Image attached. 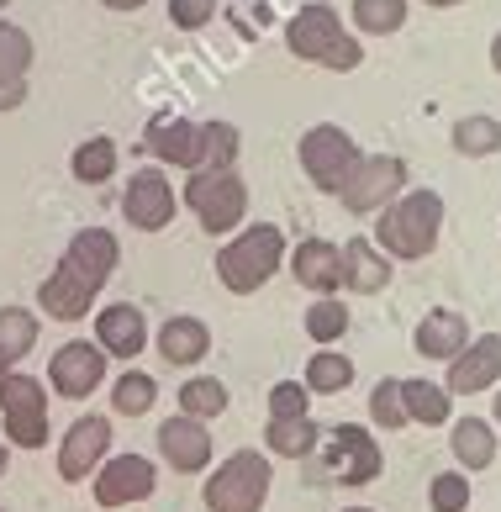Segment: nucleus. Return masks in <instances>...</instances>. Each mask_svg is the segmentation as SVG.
<instances>
[{"label": "nucleus", "mask_w": 501, "mask_h": 512, "mask_svg": "<svg viewBox=\"0 0 501 512\" xmlns=\"http://www.w3.org/2000/svg\"><path fill=\"white\" fill-rule=\"evenodd\" d=\"M428 502H433V512H470V476L465 470H443V476H433Z\"/></svg>", "instance_id": "58836bf2"}, {"label": "nucleus", "mask_w": 501, "mask_h": 512, "mask_svg": "<svg viewBox=\"0 0 501 512\" xmlns=\"http://www.w3.org/2000/svg\"><path fill=\"white\" fill-rule=\"evenodd\" d=\"M327 470L333 481L343 486H370L380 476V444L370 428H354V423H338L327 433Z\"/></svg>", "instance_id": "ddd939ff"}, {"label": "nucleus", "mask_w": 501, "mask_h": 512, "mask_svg": "<svg viewBox=\"0 0 501 512\" xmlns=\"http://www.w3.org/2000/svg\"><path fill=\"white\" fill-rule=\"evenodd\" d=\"M106 11H138V6H148V0H101Z\"/></svg>", "instance_id": "79ce46f5"}, {"label": "nucleus", "mask_w": 501, "mask_h": 512, "mask_svg": "<svg viewBox=\"0 0 501 512\" xmlns=\"http://www.w3.org/2000/svg\"><path fill=\"white\" fill-rule=\"evenodd\" d=\"M148 154L159 164H175V169H201V122L190 117H175V111H164V117H153L148 132H143Z\"/></svg>", "instance_id": "dca6fc26"}, {"label": "nucleus", "mask_w": 501, "mask_h": 512, "mask_svg": "<svg viewBox=\"0 0 501 512\" xmlns=\"http://www.w3.org/2000/svg\"><path fill=\"white\" fill-rule=\"evenodd\" d=\"M185 206L201 217L211 238L217 233H238L248 217V185L238 169H190L185 180Z\"/></svg>", "instance_id": "39448f33"}, {"label": "nucleus", "mask_w": 501, "mask_h": 512, "mask_svg": "<svg viewBox=\"0 0 501 512\" xmlns=\"http://www.w3.org/2000/svg\"><path fill=\"white\" fill-rule=\"evenodd\" d=\"M343 512H375V507H343Z\"/></svg>", "instance_id": "09e8293b"}, {"label": "nucleus", "mask_w": 501, "mask_h": 512, "mask_svg": "<svg viewBox=\"0 0 501 512\" xmlns=\"http://www.w3.org/2000/svg\"><path fill=\"white\" fill-rule=\"evenodd\" d=\"M95 286H85L74 270H53L43 286H37V307H43V317H53V322H80V317H90V307H95Z\"/></svg>", "instance_id": "aec40b11"}, {"label": "nucleus", "mask_w": 501, "mask_h": 512, "mask_svg": "<svg viewBox=\"0 0 501 512\" xmlns=\"http://www.w3.org/2000/svg\"><path fill=\"white\" fill-rule=\"evenodd\" d=\"M238 127L233 122H201V169H238Z\"/></svg>", "instance_id": "473e14b6"}, {"label": "nucleus", "mask_w": 501, "mask_h": 512, "mask_svg": "<svg viewBox=\"0 0 501 512\" xmlns=\"http://www.w3.org/2000/svg\"><path fill=\"white\" fill-rule=\"evenodd\" d=\"M296 159H301L306 180H312L322 196H338V185L349 180V169L359 164V143H354V132H349V127L317 122L312 132H301Z\"/></svg>", "instance_id": "423d86ee"}, {"label": "nucleus", "mask_w": 501, "mask_h": 512, "mask_svg": "<svg viewBox=\"0 0 501 512\" xmlns=\"http://www.w3.org/2000/svg\"><path fill=\"white\" fill-rule=\"evenodd\" d=\"M396 275V259H385L375 249V238H349L343 243V291H359V296H375L391 286Z\"/></svg>", "instance_id": "412c9836"}, {"label": "nucleus", "mask_w": 501, "mask_h": 512, "mask_svg": "<svg viewBox=\"0 0 501 512\" xmlns=\"http://www.w3.org/2000/svg\"><path fill=\"white\" fill-rule=\"evenodd\" d=\"M227 386L217 381V375H190V381L180 386V412L196 417V423H206V417H222L227 412Z\"/></svg>", "instance_id": "c756f323"}, {"label": "nucleus", "mask_w": 501, "mask_h": 512, "mask_svg": "<svg viewBox=\"0 0 501 512\" xmlns=\"http://www.w3.org/2000/svg\"><path fill=\"white\" fill-rule=\"evenodd\" d=\"M280 264H285V233L275 222H248V227H238V233L222 243L217 280L233 296H254L259 286L275 280Z\"/></svg>", "instance_id": "7ed1b4c3"}, {"label": "nucleus", "mask_w": 501, "mask_h": 512, "mask_svg": "<svg viewBox=\"0 0 501 512\" xmlns=\"http://www.w3.org/2000/svg\"><path fill=\"white\" fill-rule=\"evenodd\" d=\"M32 344H37V312H27V307H0V354L16 365V359L32 354Z\"/></svg>", "instance_id": "2f4dec72"}, {"label": "nucleus", "mask_w": 501, "mask_h": 512, "mask_svg": "<svg viewBox=\"0 0 501 512\" xmlns=\"http://www.w3.org/2000/svg\"><path fill=\"white\" fill-rule=\"evenodd\" d=\"M0 423H6V444H16V449L48 444V391L37 375L11 370L0 381Z\"/></svg>", "instance_id": "0eeeda50"}, {"label": "nucleus", "mask_w": 501, "mask_h": 512, "mask_svg": "<svg viewBox=\"0 0 501 512\" xmlns=\"http://www.w3.org/2000/svg\"><path fill=\"white\" fill-rule=\"evenodd\" d=\"M27 101V80H0V111H16Z\"/></svg>", "instance_id": "a19ab883"}, {"label": "nucleus", "mask_w": 501, "mask_h": 512, "mask_svg": "<svg viewBox=\"0 0 501 512\" xmlns=\"http://www.w3.org/2000/svg\"><path fill=\"white\" fill-rule=\"evenodd\" d=\"M370 417H375V428H385V433L407 428V402H401V381H396V375H385V381L370 391Z\"/></svg>", "instance_id": "e433bc0d"}, {"label": "nucleus", "mask_w": 501, "mask_h": 512, "mask_svg": "<svg viewBox=\"0 0 501 512\" xmlns=\"http://www.w3.org/2000/svg\"><path fill=\"white\" fill-rule=\"evenodd\" d=\"M354 27L370 37L401 32L407 27V0H354Z\"/></svg>", "instance_id": "c9c22d12"}, {"label": "nucleus", "mask_w": 501, "mask_h": 512, "mask_svg": "<svg viewBox=\"0 0 501 512\" xmlns=\"http://www.w3.org/2000/svg\"><path fill=\"white\" fill-rule=\"evenodd\" d=\"M401 402H407V423H449L454 417V396L438 381H428V375L401 381Z\"/></svg>", "instance_id": "a878e982"}, {"label": "nucleus", "mask_w": 501, "mask_h": 512, "mask_svg": "<svg viewBox=\"0 0 501 512\" xmlns=\"http://www.w3.org/2000/svg\"><path fill=\"white\" fill-rule=\"evenodd\" d=\"M343 333H349V301L322 296L306 307V338H312V344H338Z\"/></svg>", "instance_id": "72a5a7b5"}, {"label": "nucleus", "mask_w": 501, "mask_h": 512, "mask_svg": "<svg viewBox=\"0 0 501 512\" xmlns=\"http://www.w3.org/2000/svg\"><path fill=\"white\" fill-rule=\"evenodd\" d=\"M491 69H496V74H501V32H496V37H491Z\"/></svg>", "instance_id": "37998d69"}, {"label": "nucleus", "mask_w": 501, "mask_h": 512, "mask_svg": "<svg viewBox=\"0 0 501 512\" xmlns=\"http://www.w3.org/2000/svg\"><path fill=\"white\" fill-rule=\"evenodd\" d=\"M401 191H407V164L396 154H359L349 180L338 185V201H343V212L370 217V212H385Z\"/></svg>", "instance_id": "6e6552de"}, {"label": "nucleus", "mask_w": 501, "mask_h": 512, "mask_svg": "<svg viewBox=\"0 0 501 512\" xmlns=\"http://www.w3.org/2000/svg\"><path fill=\"white\" fill-rule=\"evenodd\" d=\"M496 428H501V386H496Z\"/></svg>", "instance_id": "de8ad7c7"}, {"label": "nucleus", "mask_w": 501, "mask_h": 512, "mask_svg": "<svg viewBox=\"0 0 501 512\" xmlns=\"http://www.w3.org/2000/svg\"><path fill=\"white\" fill-rule=\"evenodd\" d=\"M69 175L80 185H106L117 175V143H111L106 132H90V138L69 154Z\"/></svg>", "instance_id": "393cba45"}, {"label": "nucleus", "mask_w": 501, "mask_h": 512, "mask_svg": "<svg viewBox=\"0 0 501 512\" xmlns=\"http://www.w3.org/2000/svg\"><path fill=\"white\" fill-rule=\"evenodd\" d=\"M470 344V322L459 317L454 307H438V312H428L417 322V333H412V349L422 354V359H443V365H449V359L459 354Z\"/></svg>", "instance_id": "4be33fe9"}, {"label": "nucleus", "mask_w": 501, "mask_h": 512, "mask_svg": "<svg viewBox=\"0 0 501 512\" xmlns=\"http://www.w3.org/2000/svg\"><path fill=\"white\" fill-rule=\"evenodd\" d=\"M122 217L138 227V233H164L175 222V185H169L164 169H132L127 191H122Z\"/></svg>", "instance_id": "9d476101"}, {"label": "nucleus", "mask_w": 501, "mask_h": 512, "mask_svg": "<svg viewBox=\"0 0 501 512\" xmlns=\"http://www.w3.org/2000/svg\"><path fill=\"white\" fill-rule=\"evenodd\" d=\"M217 16V0H169V22L180 32H201Z\"/></svg>", "instance_id": "ea45409f"}, {"label": "nucleus", "mask_w": 501, "mask_h": 512, "mask_svg": "<svg viewBox=\"0 0 501 512\" xmlns=\"http://www.w3.org/2000/svg\"><path fill=\"white\" fill-rule=\"evenodd\" d=\"M269 486H275V470H269V454L259 449H233L227 460L206 476V507L211 512H259L269 502Z\"/></svg>", "instance_id": "20e7f679"}, {"label": "nucleus", "mask_w": 501, "mask_h": 512, "mask_svg": "<svg viewBox=\"0 0 501 512\" xmlns=\"http://www.w3.org/2000/svg\"><path fill=\"white\" fill-rule=\"evenodd\" d=\"M106 454H111V417H101V412L74 417L64 444H59V481H69V486L90 481Z\"/></svg>", "instance_id": "1a4fd4ad"}, {"label": "nucleus", "mask_w": 501, "mask_h": 512, "mask_svg": "<svg viewBox=\"0 0 501 512\" xmlns=\"http://www.w3.org/2000/svg\"><path fill=\"white\" fill-rule=\"evenodd\" d=\"M48 381H53L59 396H69V402H85V396L106 381L101 344H90V338H69V344H59L53 359H48Z\"/></svg>", "instance_id": "9b49d317"}, {"label": "nucleus", "mask_w": 501, "mask_h": 512, "mask_svg": "<svg viewBox=\"0 0 501 512\" xmlns=\"http://www.w3.org/2000/svg\"><path fill=\"white\" fill-rule=\"evenodd\" d=\"M317 423L312 417H296V423H269L264 428V444H269V454H275V460H306V454L317 449Z\"/></svg>", "instance_id": "c85d7f7f"}, {"label": "nucleus", "mask_w": 501, "mask_h": 512, "mask_svg": "<svg viewBox=\"0 0 501 512\" xmlns=\"http://www.w3.org/2000/svg\"><path fill=\"white\" fill-rule=\"evenodd\" d=\"M354 386V359L338 354V349H317L306 359V391L312 396H338Z\"/></svg>", "instance_id": "cd10ccee"}, {"label": "nucleus", "mask_w": 501, "mask_h": 512, "mask_svg": "<svg viewBox=\"0 0 501 512\" xmlns=\"http://www.w3.org/2000/svg\"><path fill=\"white\" fill-rule=\"evenodd\" d=\"M159 486V470L143 454H106L95 470V502L101 507H127V502H148Z\"/></svg>", "instance_id": "f8f14e48"}, {"label": "nucleus", "mask_w": 501, "mask_h": 512, "mask_svg": "<svg viewBox=\"0 0 501 512\" xmlns=\"http://www.w3.org/2000/svg\"><path fill=\"white\" fill-rule=\"evenodd\" d=\"M153 402H159V381H153L148 370H122L117 386H111V407L122 417H143Z\"/></svg>", "instance_id": "7c9ffc66"}, {"label": "nucleus", "mask_w": 501, "mask_h": 512, "mask_svg": "<svg viewBox=\"0 0 501 512\" xmlns=\"http://www.w3.org/2000/svg\"><path fill=\"white\" fill-rule=\"evenodd\" d=\"M159 454L169 465L180 470V476H196V470L211 465V433L196 423V417H169V423L159 428Z\"/></svg>", "instance_id": "6ab92c4d"}, {"label": "nucleus", "mask_w": 501, "mask_h": 512, "mask_svg": "<svg viewBox=\"0 0 501 512\" xmlns=\"http://www.w3.org/2000/svg\"><path fill=\"white\" fill-rule=\"evenodd\" d=\"M32 37L27 27H16L0 16V80H27V69H32Z\"/></svg>", "instance_id": "f704fd0d"}, {"label": "nucleus", "mask_w": 501, "mask_h": 512, "mask_svg": "<svg viewBox=\"0 0 501 512\" xmlns=\"http://www.w3.org/2000/svg\"><path fill=\"white\" fill-rule=\"evenodd\" d=\"M117 259H122V243H117V233L111 227H80V233L69 238V249H64V270H74L85 280V286H95L101 291L111 275H117Z\"/></svg>", "instance_id": "2eb2a0df"}, {"label": "nucleus", "mask_w": 501, "mask_h": 512, "mask_svg": "<svg viewBox=\"0 0 501 512\" xmlns=\"http://www.w3.org/2000/svg\"><path fill=\"white\" fill-rule=\"evenodd\" d=\"M296 417H312V391L301 381H275L269 386V423H296Z\"/></svg>", "instance_id": "4c0bfd02"}, {"label": "nucleus", "mask_w": 501, "mask_h": 512, "mask_svg": "<svg viewBox=\"0 0 501 512\" xmlns=\"http://www.w3.org/2000/svg\"><path fill=\"white\" fill-rule=\"evenodd\" d=\"M449 449L465 470H486L496 460V423H486V417H459L449 433Z\"/></svg>", "instance_id": "b1692460"}, {"label": "nucleus", "mask_w": 501, "mask_h": 512, "mask_svg": "<svg viewBox=\"0 0 501 512\" xmlns=\"http://www.w3.org/2000/svg\"><path fill=\"white\" fill-rule=\"evenodd\" d=\"M422 6H438V11H449V6H459V0H422Z\"/></svg>", "instance_id": "c03bdc74"}, {"label": "nucleus", "mask_w": 501, "mask_h": 512, "mask_svg": "<svg viewBox=\"0 0 501 512\" xmlns=\"http://www.w3.org/2000/svg\"><path fill=\"white\" fill-rule=\"evenodd\" d=\"M454 154H465V159L501 154V122L491 117V111H470V117H459L454 122Z\"/></svg>", "instance_id": "bb28decb"}, {"label": "nucleus", "mask_w": 501, "mask_h": 512, "mask_svg": "<svg viewBox=\"0 0 501 512\" xmlns=\"http://www.w3.org/2000/svg\"><path fill=\"white\" fill-rule=\"evenodd\" d=\"M443 238V196L438 191H401L375 217V249L385 259H428Z\"/></svg>", "instance_id": "f257e3e1"}, {"label": "nucleus", "mask_w": 501, "mask_h": 512, "mask_svg": "<svg viewBox=\"0 0 501 512\" xmlns=\"http://www.w3.org/2000/svg\"><path fill=\"white\" fill-rule=\"evenodd\" d=\"M95 344H101V354L138 359L148 349V317H143V307H132V301H111V307H101V312H95Z\"/></svg>", "instance_id": "a211bd4d"}, {"label": "nucleus", "mask_w": 501, "mask_h": 512, "mask_svg": "<svg viewBox=\"0 0 501 512\" xmlns=\"http://www.w3.org/2000/svg\"><path fill=\"white\" fill-rule=\"evenodd\" d=\"M285 48H291L301 64H322V69H338V74L364 64L359 37L343 32V16L327 6V0H306L291 22H285Z\"/></svg>", "instance_id": "f03ea898"}, {"label": "nucleus", "mask_w": 501, "mask_h": 512, "mask_svg": "<svg viewBox=\"0 0 501 512\" xmlns=\"http://www.w3.org/2000/svg\"><path fill=\"white\" fill-rule=\"evenodd\" d=\"M6 6H11V0H0V11H6Z\"/></svg>", "instance_id": "8fccbe9b"}, {"label": "nucleus", "mask_w": 501, "mask_h": 512, "mask_svg": "<svg viewBox=\"0 0 501 512\" xmlns=\"http://www.w3.org/2000/svg\"><path fill=\"white\" fill-rule=\"evenodd\" d=\"M6 470H11V454H6V444H0V476H6Z\"/></svg>", "instance_id": "a18cd8bd"}, {"label": "nucleus", "mask_w": 501, "mask_h": 512, "mask_svg": "<svg viewBox=\"0 0 501 512\" xmlns=\"http://www.w3.org/2000/svg\"><path fill=\"white\" fill-rule=\"evenodd\" d=\"M211 349V328L201 317H169L159 328V354L164 365H201Z\"/></svg>", "instance_id": "5701e85b"}, {"label": "nucleus", "mask_w": 501, "mask_h": 512, "mask_svg": "<svg viewBox=\"0 0 501 512\" xmlns=\"http://www.w3.org/2000/svg\"><path fill=\"white\" fill-rule=\"evenodd\" d=\"M491 386H501V333H480L449 359V381H443V391L449 396H475V391H491Z\"/></svg>", "instance_id": "4468645a"}, {"label": "nucleus", "mask_w": 501, "mask_h": 512, "mask_svg": "<svg viewBox=\"0 0 501 512\" xmlns=\"http://www.w3.org/2000/svg\"><path fill=\"white\" fill-rule=\"evenodd\" d=\"M285 264H291L296 286H306V291H317V296H338L343 291V249H338V243L301 238Z\"/></svg>", "instance_id": "f3484780"}, {"label": "nucleus", "mask_w": 501, "mask_h": 512, "mask_svg": "<svg viewBox=\"0 0 501 512\" xmlns=\"http://www.w3.org/2000/svg\"><path fill=\"white\" fill-rule=\"evenodd\" d=\"M11 370H16V365H11V359H6V354H0V381H6V375H11Z\"/></svg>", "instance_id": "49530a36"}, {"label": "nucleus", "mask_w": 501, "mask_h": 512, "mask_svg": "<svg viewBox=\"0 0 501 512\" xmlns=\"http://www.w3.org/2000/svg\"><path fill=\"white\" fill-rule=\"evenodd\" d=\"M0 512H6V507H0Z\"/></svg>", "instance_id": "3c124183"}]
</instances>
